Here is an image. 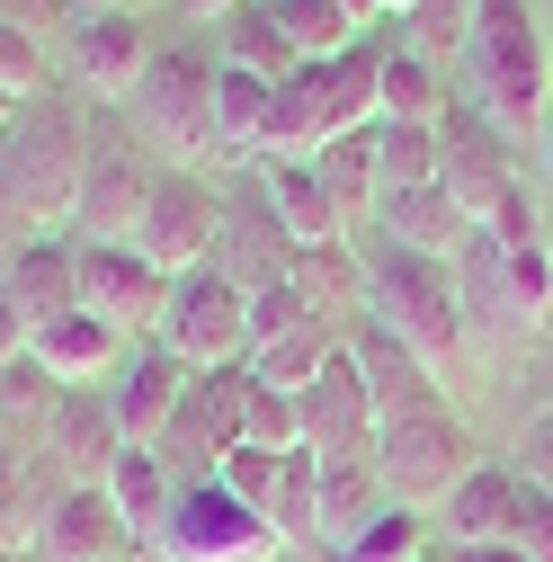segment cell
Returning <instances> with one entry per match:
<instances>
[{
    "label": "cell",
    "mask_w": 553,
    "mask_h": 562,
    "mask_svg": "<svg viewBox=\"0 0 553 562\" xmlns=\"http://www.w3.org/2000/svg\"><path fill=\"white\" fill-rule=\"evenodd\" d=\"M90 144H99V116L72 90H45L0 125V233H10V250L36 233H72Z\"/></svg>",
    "instance_id": "6da1fadb"
},
{
    "label": "cell",
    "mask_w": 553,
    "mask_h": 562,
    "mask_svg": "<svg viewBox=\"0 0 553 562\" xmlns=\"http://www.w3.org/2000/svg\"><path fill=\"white\" fill-rule=\"evenodd\" d=\"M464 81H473V108L500 134H535L544 125V108H553V45L535 27V0H473Z\"/></svg>",
    "instance_id": "7a4b0ae2"
},
{
    "label": "cell",
    "mask_w": 553,
    "mask_h": 562,
    "mask_svg": "<svg viewBox=\"0 0 553 562\" xmlns=\"http://www.w3.org/2000/svg\"><path fill=\"white\" fill-rule=\"evenodd\" d=\"M366 322H375L384 339H402L410 358L438 367V375H455V358L473 348L447 259H420V250H402V241H384V233H375V250H366Z\"/></svg>",
    "instance_id": "3957f363"
},
{
    "label": "cell",
    "mask_w": 553,
    "mask_h": 562,
    "mask_svg": "<svg viewBox=\"0 0 553 562\" xmlns=\"http://www.w3.org/2000/svg\"><path fill=\"white\" fill-rule=\"evenodd\" d=\"M125 134L144 153H161V161H179V170H205V161H224V144H215V63H205L196 45H153V63H144V81L125 90Z\"/></svg>",
    "instance_id": "277c9868"
},
{
    "label": "cell",
    "mask_w": 553,
    "mask_h": 562,
    "mask_svg": "<svg viewBox=\"0 0 553 562\" xmlns=\"http://www.w3.org/2000/svg\"><path fill=\"white\" fill-rule=\"evenodd\" d=\"M473 464H482V447L455 419V402L447 411H410V419H375V473H384V501L393 509H420L429 518Z\"/></svg>",
    "instance_id": "5b68a950"
},
{
    "label": "cell",
    "mask_w": 553,
    "mask_h": 562,
    "mask_svg": "<svg viewBox=\"0 0 553 562\" xmlns=\"http://www.w3.org/2000/svg\"><path fill=\"white\" fill-rule=\"evenodd\" d=\"M188 375L205 367H250V295L233 286L224 268H188L170 277V304H161V330H153Z\"/></svg>",
    "instance_id": "8992f818"
},
{
    "label": "cell",
    "mask_w": 553,
    "mask_h": 562,
    "mask_svg": "<svg viewBox=\"0 0 553 562\" xmlns=\"http://www.w3.org/2000/svg\"><path fill=\"white\" fill-rule=\"evenodd\" d=\"M153 553L161 562H276L286 544H276V527L250 518L224 482H179V501H170Z\"/></svg>",
    "instance_id": "52a82bcc"
},
{
    "label": "cell",
    "mask_w": 553,
    "mask_h": 562,
    "mask_svg": "<svg viewBox=\"0 0 553 562\" xmlns=\"http://www.w3.org/2000/svg\"><path fill=\"white\" fill-rule=\"evenodd\" d=\"M215 233H224V188L205 170H161V188L144 196V215H134V250H144L161 277H188L215 259Z\"/></svg>",
    "instance_id": "ba28073f"
},
{
    "label": "cell",
    "mask_w": 553,
    "mask_h": 562,
    "mask_svg": "<svg viewBox=\"0 0 553 562\" xmlns=\"http://www.w3.org/2000/svg\"><path fill=\"white\" fill-rule=\"evenodd\" d=\"M438 188L464 205L473 224H492L500 205L527 188V179H518V153H509V134L482 116V108H447V116H438Z\"/></svg>",
    "instance_id": "9c48e42d"
},
{
    "label": "cell",
    "mask_w": 553,
    "mask_h": 562,
    "mask_svg": "<svg viewBox=\"0 0 553 562\" xmlns=\"http://www.w3.org/2000/svg\"><path fill=\"white\" fill-rule=\"evenodd\" d=\"M153 188H161V161L134 134H99L81 170V205H72V241H125Z\"/></svg>",
    "instance_id": "30bf717a"
},
{
    "label": "cell",
    "mask_w": 553,
    "mask_h": 562,
    "mask_svg": "<svg viewBox=\"0 0 553 562\" xmlns=\"http://www.w3.org/2000/svg\"><path fill=\"white\" fill-rule=\"evenodd\" d=\"M81 250V313H99L108 330H161V304H170V277L134 250V241H72Z\"/></svg>",
    "instance_id": "8fae6325"
},
{
    "label": "cell",
    "mask_w": 553,
    "mask_h": 562,
    "mask_svg": "<svg viewBox=\"0 0 553 562\" xmlns=\"http://www.w3.org/2000/svg\"><path fill=\"white\" fill-rule=\"evenodd\" d=\"M63 27H72V45H63L72 90L125 108V90L144 81V63H153V27L134 19V10H90V19H63Z\"/></svg>",
    "instance_id": "7c38bea8"
},
{
    "label": "cell",
    "mask_w": 553,
    "mask_h": 562,
    "mask_svg": "<svg viewBox=\"0 0 553 562\" xmlns=\"http://www.w3.org/2000/svg\"><path fill=\"white\" fill-rule=\"evenodd\" d=\"M295 419H304V447L313 456H366L375 447V393L349 358V339H339V358L295 393Z\"/></svg>",
    "instance_id": "4fadbf2b"
},
{
    "label": "cell",
    "mask_w": 553,
    "mask_h": 562,
    "mask_svg": "<svg viewBox=\"0 0 553 562\" xmlns=\"http://www.w3.org/2000/svg\"><path fill=\"white\" fill-rule=\"evenodd\" d=\"M447 277H455V304H464V339H482V348L535 339V330H527V313H518V295H509V259H500V241L482 233V224L455 241Z\"/></svg>",
    "instance_id": "5bb4252c"
},
{
    "label": "cell",
    "mask_w": 553,
    "mask_h": 562,
    "mask_svg": "<svg viewBox=\"0 0 553 562\" xmlns=\"http://www.w3.org/2000/svg\"><path fill=\"white\" fill-rule=\"evenodd\" d=\"M188 367L170 358V348L161 339H144V348H125V358H116V384H108V411H116V438L125 447H153L161 429H170V411L188 402Z\"/></svg>",
    "instance_id": "9a60e30c"
},
{
    "label": "cell",
    "mask_w": 553,
    "mask_h": 562,
    "mask_svg": "<svg viewBox=\"0 0 553 562\" xmlns=\"http://www.w3.org/2000/svg\"><path fill=\"white\" fill-rule=\"evenodd\" d=\"M108 553H144V544L125 536V518L99 482H63L36 518V562H108Z\"/></svg>",
    "instance_id": "2e32d148"
},
{
    "label": "cell",
    "mask_w": 553,
    "mask_h": 562,
    "mask_svg": "<svg viewBox=\"0 0 553 562\" xmlns=\"http://www.w3.org/2000/svg\"><path fill=\"white\" fill-rule=\"evenodd\" d=\"M116 411H108V393H90V384H72L54 402V429H45V482L63 491V482H108V464H116Z\"/></svg>",
    "instance_id": "e0dca14e"
},
{
    "label": "cell",
    "mask_w": 553,
    "mask_h": 562,
    "mask_svg": "<svg viewBox=\"0 0 553 562\" xmlns=\"http://www.w3.org/2000/svg\"><path fill=\"white\" fill-rule=\"evenodd\" d=\"M286 259H295V241L276 233L268 196H224V233H215V259L205 268H224L241 295H268V286H286Z\"/></svg>",
    "instance_id": "ac0fdd59"
},
{
    "label": "cell",
    "mask_w": 553,
    "mask_h": 562,
    "mask_svg": "<svg viewBox=\"0 0 553 562\" xmlns=\"http://www.w3.org/2000/svg\"><path fill=\"white\" fill-rule=\"evenodd\" d=\"M0 286H10V304L27 313V330L54 322V313H72V304H81V250H72V233L19 241L10 259H0Z\"/></svg>",
    "instance_id": "d6986e66"
},
{
    "label": "cell",
    "mask_w": 553,
    "mask_h": 562,
    "mask_svg": "<svg viewBox=\"0 0 553 562\" xmlns=\"http://www.w3.org/2000/svg\"><path fill=\"white\" fill-rule=\"evenodd\" d=\"M330 134H339V116H330V72H321V63H295V72L268 90V153H259V161H313Z\"/></svg>",
    "instance_id": "ffe728a7"
},
{
    "label": "cell",
    "mask_w": 553,
    "mask_h": 562,
    "mask_svg": "<svg viewBox=\"0 0 553 562\" xmlns=\"http://www.w3.org/2000/svg\"><path fill=\"white\" fill-rule=\"evenodd\" d=\"M518 501H527V473L518 464H473L447 501H438V527L455 544H509L518 536Z\"/></svg>",
    "instance_id": "44dd1931"
},
{
    "label": "cell",
    "mask_w": 553,
    "mask_h": 562,
    "mask_svg": "<svg viewBox=\"0 0 553 562\" xmlns=\"http://www.w3.org/2000/svg\"><path fill=\"white\" fill-rule=\"evenodd\" d=\"M349 358H358V375H366V393H375V419L447 411V375H438V367H420L402 339H384V330H358V339H349Z\"/></svg>",
    "instance_id": "7402d4cb"
},
{
    "label": "cell",
    "mask_w": 553,
    "mask_h": 562,
    "mask_svg": "<svg viewBox=\"0 0 553 562\" xmlns=\"http://www.w3.org/2000/svg\"><path fill=\"white\" fill-rule=\"evenodd\" d=\"M27 358L54 375V384H99V375H116V358H125V330H108L99 313H54V322H36L27 330Z\"/></svg>",
    "instance_id": "603a6c76"
},
{
    "label": "cell",
    "mask_w": 553,
    "mask_h": 562,
    "mask_svg": "<svg viewBox=\"0 0 553 562\" xmlns=\"http://www.w3.org/2000/svg\"><path fill=\"white\" fill-rule=\"evenodd\" d=\"M393 501H384V473H375V447L366 456H321V501H313V553L349 544L358 527H375Z\"/></svg>",
    "instance_id": "cb8c5ba5"
},
{
    "label": "cell",
    "mask_w": 553,
    "mask_h": 562,
    "mask_svg": "<svg viewBox=\"0 0 553 562\" xmlns=\"http://www.w3.org/2000/svg\"><path fill=\"white\" fill-rule=\"evenodd\" d=\"M375 233L402 241V250H420V259H455V241L473 233V215L429 179V188H393V196H375Z\"/></svg>",
    "instance_id": "d4e9b609"
},
{
    "label": "cell",
    "mask_w": 553,
    "mask_h": 562,
    "mask_svg": "<svg viewBox=\"0 0 553 562\" xmlns=\"http://www.w3.org/2000/svg\"><path fill=\"white\" fill-rule=\"evenodd\" d=\"M259 196H268L276 233H286L295 250H304V241H339V233H349V224H339V205H330V188H321V170H313V161H259Z\"/></svg>",
    "instance_id": "484cf974"
},
{
    "label": "cell",
    "mask_w": 553,
    "mask_h": 562,
    "mask_svg": "<svg viewBox=\"0 0 553 562\" xmlns=\"http://www.w3.org/2000/svg\"><path fill=\"white\" fill-rule=\"evenodd\" d=\"M108 501H116V518H125V536L134 544H153L161 536V518H170V501H179V482H170V464L153 456V447H116V464H108Z\"/></svg>",
    "instance_id": "4316f807"
},
{
    "label": "cell",
    "mask_w": 553,
    "mask_h": 562,
    "mask_svg": "<svg viewBox=\"0 0 553 562\" xmlns=\"http://www.w3.org/2000/svg\"><path fill=\"white\" fill-rule=\"evenodd\" d=\"M286 286L313 304V313H349V304H366V250L339 233V241H304L295 259H286Z\"/></svg>",
    "instance_id": "83f0119b"
},
{
    "label": "cell",
    "mask_w": 553,
    "mask_h": 562,
    "mask_svg": "<svg viewBox=\"0 0 553 562\" xmlns=\"http://www.w3.org/2000/svg\"><path fill=\"white\" fill-rule=\"evenodd\" d=\"M455 99H447V72L420 54V45H384L375 63V116H402V125H438Z\"/></svg>",
    "instance_id": "f1b7e54d"
},
{
    "label": "cell",
    "mask_w": 553,
    "mask_h": 562,
    "mask_svg": "<svg viewBox=\"0 0 553 562\" xmlns=\"http://www.w3.org/2000/svg\"><path fill=\"white\" fill-rule=\"evenodd\" d=\"M72 393V384H54L36 358H19V367H0V438H10L27 464H45V429H54V402Z\"/></svg>",
    "instance_id": "f546056e"
},
{
    "label": "cell",
    "mask_w": 553,
    "mask_h": 562,
    "mask_svg": "<svg viewBox=\"0 0 553 562\" xmlns=\"http://www.w3.org/2000/svg\"><path fill=\"white\" fill-rule=\"evenodd\" d=\"M330 358H339L330 313H304L295 330H276V339H259V348H250V375H259V384H276V393H304Z\"/></svg>",
    "instance_id": "4dcf8cb0"
},
{
    "label": "cell",
    "mask_w": 553,
    "mask_h": 562,
    "mask_svg": "<svg viewBox=\"0 0 553 562\" xmlns=\"http://www.w3.org/2000/svg\"><path fill=\"white\" fill-rule=\"evenodd\" d=\"M268 90L276 81L215 63V144H224V161H259L268 153Z\"/></svg>",
    "instance_id": "1f68e13d"
},
{
    "label": "cell",
    "mask_w": 553,
    "mask_h": 562,
    "mask_svg": "<svg viewBox=\"0 0 553 562\" xmlns=\"http://www.w3.org/2000/svg\"><path fill=\"white\" fill-rule=\"evenodd\" d=\"M224 27V45H215V63H233V72H259V81H286L295 72V45H286V27L268 19V0H241L233 19H215Z\"/></svg>",
    "instance_id": "d6a6232c"
},
{
    "label": "cell",
    "mask_w": 553,
    "mask_h": 562,
    "mask_svg": "<svg viewBox=\"0 0 553 562\" xmlns=\"http://www.w3.org/2000/svg\"><path fill=\"white\" fill-rule=\"evenodd\" d=\"M313 170H321V188H330V205H339V224H358V215H375V125H358V134H330V144L313 153Z\"/></svg>",
    "instance_id": "836d02e7"
},
{
    "label": "cell",
    "mask_w": 553,
    "mask_h": 562,
    "mask_svg": "<svg viewBox=\"0 0 553 562\" xmlns=\"http://www.w3.org/2000/svg\"><path fill=\"white\" fill-rule=\"evenodd\" d=\"M268 19L286 27V45H295L304 63H339L349 45H366V19L339 10V0H268Z\"/></svg>",
    "instance_id": "e575fe53"
},
{
    "label": "cell",
    "mask_w": 553,
    "mask_h": 562,
    "mask_svg": "<svg viewBox=\"0 0 553 562\" xmlns=\"http://www.w3.org/2000/svg\"><path fill=\"white\" fill-rule=\"evenodd\" d=\"M438 179V125H402V116H375V188H429Z\"/></svg>",
    "instance_id": "d590c367"
},
{
    "label": "cell",
    "mask_w": 553,
    "mask_h": 562,
    "mask_svg": "<svg viewBox=\"0 0 553 562\" xmlns=\"http://www.w3.org/2000/svg\"><path fill=\"white\" fill-rule=\"evenodd\" d=\"M464 36H473V0H410L402 10V45H420L438 72L464 63Z\"/></svg>",
    "instance_id": "8d00e7d4"
},
{
    "label": "cell",
    "mask_w": 553,
    "mask_h": 562,
    "mask_svg": "<svg viewBox=\"0 0 553 562\" xmlns=\"http://www.w3.org/2000/svg\"><path fill=\"white\" fill-rule=\"evenodd\" d=\"M429 536H420V509H384L375 527H358L349 544H330L321 562H420Z\"/></svg>",
    "instance_id": "74e56055"
},
{
    "label": "cell",
    "mask_w": 553,
    "mask_h": 562,
    "mask_svg": "<svg viewBox=\"0 0 553 562\" xmlns=\"http://www.w3.org/2000/svg\"><path fill=\"white\" fill-rule=\"evenodd\" d=\"M375 63H384V45H349L339 63H321V72H330V116H339V134L375 125Z\"/></svg>",
    "instance_id": "f35d334b"
},
{
    "label": "cell",
    "mask_w": 553,
    "mask_h": 562,
    "mask_svg": "<svg viewBox=\"0 0 553 562\" xmlns=\"http://www.w3.org/2000/svg\"><path fill=\"white\" fill-rule=\"evenodd\" d=\"M215 482L233 491V501H241L250 518H276V491H286V456H268V447H233Z\"/></svg>",
    "instance_id": "ab89813d"
},
{
    "label": "cell",
    "mask_w": 553,
    "mask_h": 562,
    "mask_svg": "<svg viewBox=\"0 0 553 562\" xmlns=\"http://www.w3.org/2000/svg\"><path fill=\"white\" fill-rule=\"evenodd\" d=\"M492 241H500V233H492ZM500 259H509V295H518L527 330L553 322V250H544V233H535V241H500Z\"/></svg>",
    "instance_id": "60d3db41"
},
{
    "label": "cell",
    "mask_w": 553,
    "mask_h": 562,
    "mask_svg": "<svg viewBox=\"0 0 553 562\" xmlns=\"http://www.w3.org/2000/svg\"><path fill=\"white\" fill-rule=\"evenodd\" d=\"M54 90V54H45V36H27V27H0V99H45Z\"/></svg>",
    "instance_id": "b9f144b4"
},
{
    "label": "cell",
    "mask_w": 553,
    "mask_h": 562,
    "mask_svg": "<svg viewBox=\"0 0 553 562\" xmlns=\"http://www.w3.org/2000/svg\"><path fill=\"white\" fill-rule=\"evenodd\" d=\"M250 447H268V456H286V447H304V419H295V393H276V384H259V375H250Z\"/></svg>",
    "instance_id": "7bdbcfd3"
},
{
    "label": "cell",
    "mask_w": 553,
    "mask_h": 562,
    "mask_svg": "<svg viewBox=\"0 0 553 562\" xmlns=\"http://www.w3.org/2000/svg\"><path fill=\"white\" fill-rule=\"evenodd\" d=\"M518 473H527L535 491H553V411H535V419H527V447H518Z\"/></svg>",
    "instance_id": "ee69618b"
},
{
    "label": "cell",
    "mask_w": 553,
    "mask_h": 562,
    "mask_svg": "<svg viewBox=\"0 0 553 562\" xmlns=\"http://www.w3.org/2000/svg\"><path fill=\"white\" fill-rule=\"evenodd\" d=\"M54 19H72V0H0V27H27V36H54Z\"/></svg>",
    "instance_id": "f6af8a7d"
},
{
    "label": "cell",
    "mask_w": 553,
    "mask_h": 562,
    "mask_svg": "<svg viewBox=\"0 0 553 562\" xmlns=\"http://www.w3.org/2000/svg\"><path fill=\"white\" fill-rule=\"evenodd\" d=\"M27 358V313L10 304V286H0V367H19Z\"/></svg>",
    "instance_id": "bcb514c9"
},
{
    "label": "cell",
    "mask_w": 553,
    "mask_h": 562,
    "mask_svg": "<svg viewBox=\"0 0 553 562\" xmlns=\"http://www.w3.org/2000/svg\"><path fill=\"white\" fill-rule=\"evenodd\" d=\"M429 562H527V553L518 544H455L447 536V544H429Z\"/></svg>",
    "instance_id": "7dc6e473"
},
{
    "label": "cell",
    "mask_w": 553,
    "mask_h": 562,
    "mask_svg": "<svg viewBox=\"0 0 553 562\" xmlns=\"http://www.w3.org/2000/svg\"><path fill=\"white\" fill-rule=\"evenodd\" d=\"M241 0H188V19H233Z\"/></svg>",
    "instance_id": "c3c4849f"
},
{
    "label": "cell",
    "mask_w": 553,
    "mask_h": 562,
    "mask_svg": "<svg viewBox=\"0 0 553 562\" xmlns=\"http://www.w3.org/2000/svg\"><path fill=\"white\" fill-rule=\"evenodd\" d=\"M535 144H544V188H553V108H544V125H535Z\"/></svg>",
    "instance_id": "681fc988"
},
{
    "label": "cell",
    "mask_w": 553,
    "mask_h": 562,
    "mask_svg": "<svg viewBox=\"0 0 553 562\" xmlns=\"http://www.w3.org/2000/svg\"><path fill=\"white\" fill-rule=\"evenodd\" d=\"M90 10H134V0H72V19H90Z\"/></svg>",
    "instance_id": "f907efd6"
},
{
    "label": "cell",
    "mask_w": 553,
    "mask_h": 562,
    "mask_svg": "<svg viewBox=\"0 0 553 562\" xmlns=\"http://www.w3.org/2000/svg\"><path fill=\"white\" fill-rule=\"evenodd\" d=\"M402 10H410V0H375V19H402Z\"/></svg>",
    "instance_id": "816d5d0a"
},
{
    "label": "cell",
    "mask_w": 553,
    "mask_h": 562,
    "mask_svg": "<svg viewBox=\"0 0 553 562\" xmlns=\"http://www.w3.org/2000/svg\"><path fill=\"white\" fill-rule=\"evenodd\" d=\"M339 10H358V19H375V0H339Z\"/></svg>",
    "instance_id": "f5cc1de1"
},
{
    "label": "cell",
    "mask_w": 553,
    "mask_h": 562,
    "mask_svg": "<svg viewBox=\"0 0 553 562\" xmlns=\"http://www.w3.org/2000/svg\"><path fill=\"white\" fill-rule=\"evenodd\" d=\"M10 116H19V99H0V125H10Z\"/></svg>",
    "instance_id": "db71d44e"
},
{
    "label": "cell",
    "mask_w": 553,
    "mask_h": 562,
    "mask_svg": "<svg viewBox=\"0 0 553 562\" xmlns=\"http://www.w3.org/2000/svg\"><path fill=\"white\" fill-rule=\"evenodd\" d=\"M108 562H134V553H108Z\"/></svg>",
    "instance_id": "11a10c76"
},
{
    "label": "cell",
    "mask_w": 553,
    "mask_h": 562,
    "mask_svg": "<svg viewBox=\"0 0 553 562\" xmlns=\"http://www.w3.org/2000/svg\"><path fill=\"white\" fill-rule=\"evenodd\" d=\"M0 562H19V553H0Z\"/></svg>",
    "instance_id": "9f6ffc18"
},
{
    "label": "cell",
    "mask_w": 553,
    "mask_h": 562,
    "mask_svg": "<svg viewBox=\"0 0 553 562\" xmlns=\"http://www.w3.org/2000/svg\"><path fill=\"white\" fill-rule=\"evenodd\" d=\"M420 562H429V553H420Z\"/></svg>",
    "instance_id": "6f0895ef"
}]
</instances>
